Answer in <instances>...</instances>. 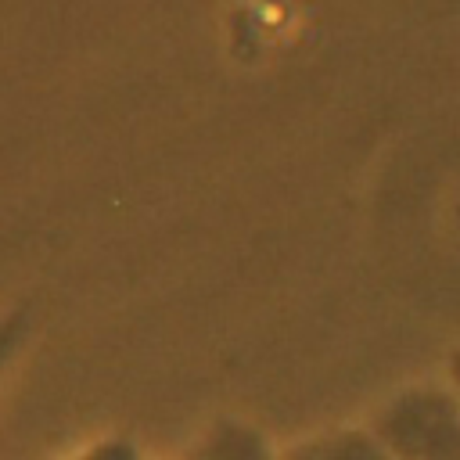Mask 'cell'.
<instances>
[{
    "label": "cell",
    "instance_id": "cell-2",
    "mask_svg": "<svg viewBox=\"0 0 460 460\" xmlns=\"http://www.w3.org/2000/svg\"><path fill=\"white\" fill-rule=\"evenodd\" d=\"M280 460H395L370 428H327L291 442Z\"/></svg>",
    "mask_w": 460,
    "mask_h": 460
},
{
    "label": "cell",
    "instance_id": "cell-3",
    "mask_svg": "<svg viewBox=\"0 0 460 460\" xmlns=\"http://www.w3.org/2000/svg\"><path fill=\"white\" fill-rule=\"evenodd\" d=\"M183 460H280L266 435L244 420H216Z\"/></svg>",
    "mask_w": 460,
    "mask_h": 460
},
{
    "label": "cell",
    "instance_id": "cell-4",
    "mask_svg": "<svg viewBox=\"0 0 460 460\" xmlns=\"http://www.w3.org/2000/svg\"><path fill=\"white\" fill-rule=\"evenodd\" d=\"M72 460H140V456H137V449H133L126 438H104V442L83 449V453L72 456Z\"/></svg>",
    "mask_w": 460,
    "mask_h": 460
},
{
    "label": "cell",
    "instance_id": "cell-1",
    "mask_svg": "<svg viewBox=\"0 0 460 460\" xmlns=\"http://www.w3.org/2000/svg\"><path fill=\"white\" fill-rule=\"evenodd\" d=\"M367 428L395 460H460V395L449 381H424L388 395Z\"/></svg>",
    "mask_w": 460,
    "mask_h": 460
},
{
    "label": "cell",
    "instance_id": "cell-5",
    "mask_svg": "<svg viewBox=\"0 0 460 460\" xmlns=\"http://www.w3.org/2000/svg\"><path fill=\"white\" fill-rule=\"evenodd\" d=\"M446 381L453 385V392L460 395V349L449 356V363H446Z\"/></svg>",
    "mask_w": 460,
    "mask_h": 460
}]
</instances>
